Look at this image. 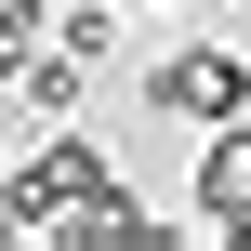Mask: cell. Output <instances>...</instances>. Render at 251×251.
Segmentation results:
<instances>
[{
  "instance_id": "6da1fadb",
  "label": "cell",
  "mask_w": 251,
  "mask_h": 251,
  "mask_svg": "<svg viewBox=\"0 0 251 251\" xmlns=\"http://www.w3.org/2000/svg\"><path fill=\"white\" fill-rule=\"evenodd\" d=\"M146 119H251V53L238 40H185L172 66H146Z\"/></svg>"
},
{
  "instance_id": "7a4b0ae2",
  "label": "cell",
  "mask_w": 251,
  "mask_h": 251,
  "mask_svg": "<svg viewBox=\"0 0 251 251\" xmlns=\"http://www.w3.org/2000/svg\"><path fill=\"white\" fill-rule=\"evenodd\" d=\"M13 185H26V199H40V238H53V225H66V212H79V199H106V185H119V172H106V159H93V146H79V132H40V159H26V172H13Z\"/></svg>"
},
{
  "instance_id": "3957f363",
  "label": "cell",
  "mask_w": 251,
  "mask_h": 251,
  "mask_svg": "<svg viewBox=\"0 0 251 251\" xmlns=\"http://www.w3.org/2000/svg\"><path fill=\"white\" fill-rule=\"evenodd\" d=\"M185 199H199V238H238L251 225V119L199 146V185H185Z\"/></svg>"
},
{
  "instance_id": "277c9868",
  "label": "cell",
  "mask_w": 251,
  "mask_h": 251,
  "mask_svg": "<svg viewBox=\"0 0 251 251\" xmlns=\"http://www.w3.org/2000/svg\"><path fill=\"white\" fill-rule=\"evenodd\" d=\"M53 238H79V251H146V238H172V225H146V199H132V185H106V199H79Z\"/></svg>"
},
{
  "instance_id": "5b68a950",
  "label": "cell",
  "mask_w": 251,
  "mask_h": 251,
  "mask_svg": "<svg viewBox=\"0 0 251 251\" xmlns=\"http://www.w3.org/2000/svg\"><path fill=\"white\" fill-rule=\"evenodd\" d=\"M79 93H93V53H66V40H53V53L26 66V106H40V119H79Z\"/></svg>"
},
{
  "instance_id": "8992f818",
  "label": "cell",
  "mask_w": 251,
  "mask_h": 251,
  "mask_svg": "<svg viewBox=\"0 0 251 251\" xmlns=\"http://www.w3.org/2000/svg\"><path fill=\"white\" fill-rule=\"evenodd\" d=\"M40 53H53V13L40 0H0V79H26Z\"/></svg>"
},
{
  "instance_id": "52a82bcc",
  "label": "cell",
  "mask_w": 251,
  "mask_h": 251,
  "mask_svg": "<svg viewBox=\"0 0 251 251\" xmlns=\"http://www.w3.org/2000/svg\"><path fill=\"white\" fill-rule=\"evenodd\" d=\"M53 40H66V53H93V66H106V53H119V0H79V13H53Z\"/></svg>"
},
{
  "instance_id": "ba28073f",
  "label": "cell",
  "mask_w": 251,
  "mask_h": 251,
  "mask_svg": "<svg viewBox=\"0 0 251 251\" xmlns=\"http://www.w3.org/2000/svg\"><path fill=\"white\" fill-rule=\"evenodd\" d=\"M119 13H146V0H119Z\"/></svg>"
}]
</instances>
